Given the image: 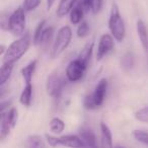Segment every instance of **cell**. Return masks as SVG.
<instances>
[{
    "label": "cell",
    "mask_w": 148,
    "mask_h": 148,
    "mask_svg": "<svg viewBox=\"0 0 148 148\" xmlns=\"http://www.w3.org/2000/svg\"><path fill=\"white\" fill-rule=\"evenodd\" d=\"M31 37L29 35H25L23 37H19L17 40L10 44L6 48V52L2 56V63H10L15 64L29 50L31 46Z\"/></svg>",
    "instance_id": "6da1fadb"
},
{
    "label": "cell",
    "mask_w": 148,
    "mask_h": 148,
    "mask_svg": "<svg viewBox=\"0 0 148 148\" xmlns=\"http://www.w3.org/2000/svg\"><path fill=\"white\" fill-rule=\"evenodd\" d=\"M108 80L103 78L97 82L91 93L87 95L83 99V107L86 110H97L103 106L108 91Z\"/></svg>",
    "instance_id": "7a4b0ae2"
},
{
    "label": "cell",
    "mask_w": 148,
    "mask_h": 148,
    "mask_svg": "<svg viewBox=\"0 0 148 148\" xmlns=\"http://www.w3.org/2000/svg\"><path fill=\"white\" fill-rule=\"evenodd\" d=\"M109 29L111 35L117 42H123L126 36V25L124 19L120 13L119 7L113 3L109 17Z\"/></svg>",
    "instance_id": "3957f363"
},
{
    "label": "cell",
    "mask_w": 148,
    "mask_h": 148,
    "mask_svg": "<svg viewBox=\"0 0 148 148\" xmlns=\"http://www.w3.org/2000/svg\"><path fill=\"white\" fill-rule=\"evenodd\" d=\"M72 40V29L69 25H64L58 31L57 36L52 44L50 56L52 59L58 58L70 45Z\"/></svg>",
    "instance_id": "277c9868"
},
{
    "label": "cell",
    "mask_w": 148,
    "mask_h": 148,
    "mask_svg": "<svg viewBox=\"0 0 148 148\" xmlns=\"http://www.w3.org/2000/svg\"><path fill=\"white\" fill-rule=\"evenodd\" d=\"M25 11L23 7H18L9 15L8 31L16 37H23L25 29Z\"/></svg>",
    "instance_id": "5b68a950"
},
{
    "label": "cell",
    "mask_w": 148,
    "mask_h": 148,
    "mask_svg": "<svg viewBox=\"0 0 148 148\" xmlns=\"http://www.w3.org/2000/svg\"><path fill=\"white\" fill-rule=\"evenodd\" d=\"M87 66L88 65L83 63L78 58L72 60L67 65L65 70V75L67 80L70 82H77V81L81 80L84 76L85 72H86Z\"/></svg>",
    "instance_id": "8992f818"
},
{
    "label": "cell",
    "mask_w": 148,
    "mask_h": 148,
    "mask_svg": "<svg viewBox=\"0 0 148 148\" xmlns=\"http://www.w3.org/2000/svg\"><path fill=\"white\" fill-rule=\"evenodd\" d=\"M64 81L57 73H52L46 80V91L52 99H59L62 95Z\"/></svg>",
    "instance_id": "52a82bcc"
},
{
    "label": "cell",
    "mask_w": 148,
    "mask_h": 148,
    "mask_svg": "<svg viewBox=\"0 0 148 148\" xmlns=\"http://www.w3.org/2000/svg\"><path fill=\"white\" fill-rule=\"evenodd\" d=\"M114 38L110 34H105L101 37L99 41V45H97V54H95V57H97V61H101L103 60L106 56H108L110 53H112L115 48V42H114Z\"/></svg>",
    "instance_id": "ba28073f"
},
{
    "label": "cell",
    "mask_w": 148,
    "mask_h": 148,
    "mask_svg": "<svg viewBox=\"0 0 148 148\" xmlns=\"http://www.w3.org/2000/svg\"><path fill=\"white\" fill-rule=\"evenodd\" d=\"M59 146H64L67 148H82L84 143L78 135H63L59 137Z\"/></svg>",
    "instance_id": "9c48e42d"
},
{
    "label": "cell",
    "mask_w": 148,
    "mask_h": 148,
    "mask_svg": "<svg viewBox=\"0 0 148 148\" xmlns=\"http://www.w3.org/2000/svg\"><path fill=\"white\" fill-rule=\"evenodd\" d=\"M136 29H137L138 37H139L140 43L143 48L144 52L148 57V27L142 19H138L136 23Z\"/></svg>",
    "instance_id": "30bf717a"
},
{
    "label": "cell",
    "mask_w": 148,
    "mask_h": 148,
    "mask_svg": "<svg viewBox=\"0 0 148 148\" xmlns=\"http://www.w3.org/2000/svg\"><path fill=\"white\" fill-rule=\"evenodd\" d=\"M101 148H114L113 134L106 123H101Z\"/></svg>",
    "instance_id": "8fae6325"
},
{
    "label": "cell",
    "mask_w": 148,
    "mask_h": 148,
    "mask_svg": "<svg viewBox=\"0 0 148 148\" xmlns=\"http://www.w3.org/2000/svg\"><path fill=\"white\" fill-rule=\"evenodd\" d=\"M78 136L81 138L82 142L84 143V146H88V147H97V137H95V133L88 128H81L79 130Z\"/></svg>",
    "instance_id": "7c38bea8"
},
{
    "label": "cell",
    "mask_w": 148,
    "mask_h": 148,
    "mask_svg": "<svg viewBox=\"0 0 148 148\" xmlns=\"http://www.w3.org/2000/svg\"><path fill=\"white\" fill-rule=\"evenodd\" d=\"M54 36V27H46L45 29L42 33L40 40L38 42V45L41 49L47 50L49 48V46L51 45L52 40H53Z\"/></svg>",
    "instance_id": "4fadbf2b"
},
{
    "label": "cell",
    "mask_w": 148,
    "mask_h": 148,
    "mask_svg": "<svg viewBox=\"0 0 148 148\" xmlns=\"http://www.w3.org/2000/svg\"><path fill=\"white\" fill-rule=\"evenodd\" d=\"M37 66H38V61L37 60H33V61H31L27 66H25V67L21 69V76H23V81H25V84L32 83L34 75H35V73H36Z\"/></svg>",
    "instance_id": "5bb4252c"
},
{
    "label": "cell",
    "mask_w": 148,
    "mask_h": 148,
    "mask_svg": "<svg viewBox=\"0 0 148 148\" xmlns=\"http://www.w3.org/2000/svg\"><path fill=\"white\" fill-rule=\"evenodd\" d=\"M78 0H61L56 10V14L58 17H63L66 14L70 13L71 9L76 5Z\"/></svg>",
    "instance_id": "9a60e30c"
},
{
    "label": "cell",
    "mask_w": 148,
    "mask_h": 148,
    "mask_svg": "<svg viewBox=\"0 0 148 148\" xmlns=\"http://www.w3.org/2000/svg\"><path fill=\"white\" fill-rule=\"evenodd\" d=\"M33 90H34V86L32 83L25 85L23 91L21 92V95H19V103L23 106L27 108L32 105V101H33Z\"/></svg>",
    "instance_id": "2e32d148"
},
{
    "label": "cell",
    "mask_w": 148,
    "mask_h": 148,
    "mask_svg": "<svg viewBox=\"0 0 148 148\" xmlns=\"http://www.w3.org/2000/svg\"><path fill=\"white\" fill-rule=\"evenodd\" d=\"M85 12L83 11V9L79 6L78 4H76L73 8L71 9L69 13L70 16V23L74 25H78L79 23H81L83 21V16H84Z\"/></svg>",
    "instance_id": "e0dca14e"
},
{
    "label": "cell",
    "mask_w": 148,
    "mask_h": 148,
    "mask_svg": "<svg viewBox=\"0 0 148 148\" xmlns=\"http://www.w3.org/2000/svg\"><path fill=\"white\" fill-rule=\"evenodd\" d=\"M25 148H47L44 139L39 135H29L25 142Z\"/></svg>",
    "instance_id": "ac0fdd59"
},
{
    "label": "cell",
    "mask_w": 148,
    "mask_h": 148,
    "mask_svg": "<svg viewBox=\"0 0 148 148\" xmlns=\"http://www.w3.org/2000/svg\"><path fill=\"white\" fill-rule=\"evenodd\" d=\"M93 47H95V43H93L92 41L87 43L86 45L81 49L80 53H79L77 58H78L79 60H81L83 63L88 65L89 61H90L91 55H92V52H93Z\"/></svg>",
    "instance_id": "d6986e66"
},
{
    "label": "cell",
    "mask_w": 148,
    "mask_h": 148,
    "mask_svg": "<svg viewBox=\"0 0 148 148\" xmlns=\"http://www.w3.org/2000/svg\"><path fill=\"white\" fill-rule=\"evenodd\" d=\"M13 66H14V64L2 63L1 69H0V85L1 86H3L9 80V78L11 76V73H12Z\"/></svg>",
    "instance_id": "ffe728a7"
},
{
    "label": "cell",
    "mask_w": 148,
    "mask_h": 148,
    "mask_svg": "<svg viewBox=\"0 0 148 148\" xmlns=\"http://www.w3.org/2000/svg\"><path fill=\"white\" fill-rule=\"evenodd\" d=\"M50 130L54 135H60L65 130V123L60 118H53L50 121Z\"/></svg>",
    "instance_id": "44dd1931"
},
{
    "label": "cell",
    "mask_w": 148,
    "mask_h": 148,
    "mask_svg": "<svg viewBox=\"0 0 148 148\" xmlns=\"http://www.w3.org/2000/svg\"><path fill=\"white\" fill-rule=\"evenodd\" d=\"M11 130H12V128L9 125V123L4 117L1 116V118H0V138H1V140L6 139L10 134Z\"/></svg>",
    "instance_id": "7402d4cb"
},
{
    "label": "cell",
    "mask_w": 148,
    "mask_h": 148,
    "mask_svg": "<svg viewBox=\"0 0 148 148\" xmlns=\"http://www.w3.org/2000/svg\"><path fill=\"white\" fill-rule=\"evenodd\" d=\"M121 66L124 70L128 71V70L132 69L134 66V55L131 52H127L125 55L122 57L121 59Z\"/></svg>",
    "instance_id": "603a6c76"
},
{
    "label": "cell",
    "mask_w": 148,
    "mask_h": 148,
    "mask_svg": "<svg viewBox=\"0 0 148 148\" xmlns=\"http://www.w3.org/2000/svg\"><path fill=\"white\" fill-rule=\"evenodd\" d=\"M132 136L139 143L148 146V131H145V130H134L133 133H132Z\"/></svg>",
    "instance_id": "cb8c5ba5"
},
{
    "label": "cell",
    "mask_w": 148,
    "mask_h": 148,
    "mask_svg": "<svg viewBox=\"0 0 148 148\" xmlns=\"http://www.w3.org/2000/svg\"><path fill=\"white\" fill-rule=\"evenodd\" d=\"M42 0H23L21 7L25 12H31L40 6Z\"/></svg>",
    "instance_id": "d4e9b609"
},
{
    "label": "cell",
    "mask_w": 148,
    "mask_h": 148,
    "mask_svg": "<svg viewBox=\"0 0 148 148\" xmlns=\"http://www.w3.org/2000/svg\"><path fill=\"white\" fill-rule=\"evenodd\" d=\"M45 27H46V21L44 19V21H42L41 23L37 25V27H36V29H35V33H34L33 43L35 46L38 45V42H39V40H40V37H41L42 33H43V31L45 29Z\"/></svg>",
    "instance_id": "484cf974"
},
{
    "label": "cell",
    "mask_w": 148,
    "mask_h": 148,
    "mask_svg": "<svg viewBox=\"0 0 148 148\" xmlns=\"http://www.w3.org/2000/svg\"><path fill=\"white\" fill-rule=\"evenodd\" d=\"M89 34V25L86 21H82L79 23L76 29V35L78 38H85L87 37Z\"/></svg>",
    "instance_id": "4316f807"
},
{
    "label": "cell",
    "mask_w": 148,
    "mask_h": 148,
    "mask_svg": "<svg viewBox=\"0 0 148 148\" xmlns=\"http://www.w3.org/2000/svg\"><path fill=\"white\" fill-rule=\"evenodd\" d=\"M135 119L142 123H148V107H144L136 112Z\"/></svg>",
    "instance_id": "83f0119b"
},
{
    "label": "cell",
    "mask_w": 148,
    "mask_h": 148,
    "mask_svg": "<svg viewBox=\"0 0 148 148\" xmlns=\"http://www.w3.org/2000/svg\"><path fill=\"white\" fill-rule=\"evenodd\" d=\"M46 141L51 147H58L59 146V137L51 134H46Z\"/></svg>",
    "instance_id": "f1b7e54d"
},
{
    "label": "cell",
    "mask_w": 148,
    "mask_h": 148,
    "mask_svg": "<svg viewBox=\"0 0 148 148\" xmlns=\"http://www.w3.org/2000/svg\"><path fill=\"white\" fill-rule=\"evenodd\" d=\"M76 4H78L85 13L91 11V0H78Z\"/></svg>",
    "instance_id": "f546056e"
},
{
    "label": "cell",
    "mask_w": 148,
    "mask_h": 148,
    "mask_svg": "<svg viewBox=\"0 0 148 148\" xmlns=\"http://www.w3.org/2000/svg\"><path fill=\"white\" fill-rule=\"evenodd\" d=\"M103 0H91V11L97 13L103 8Z\"/></svg>",
    "instance_id": "4dcf8cb0"
},
{
    "label": "cell",
    "mask_w": 148,
    "mask_h": 148,
    "mask_svg": "<svg viewBox=\"0 0 148 148\" xmlns=\"http://www.w3.org/2000/svg\"><path fill=\"white\" fill-rule=\"evenodd\" d=\"M56 0H46V4H47V10H51L52 7L54 6V4H55Z\"/></svg>",
    "instance_id": "1f68e13d"
},
{
    "label": "cell",
    "mask_w": 148,
    "mask_h": 148,
    "mask_svg": "<svg viewBox=\"0 0 148 148\" xmlns=\"http://www.w3.org/2000/svg\"><path fill=\"white\" fill-rule=\"evenodd\" d=\"M114 148H125L124 146H120V145H118V146H115Z\"/></svg>",
    "instance_id": "d6a6232c"
},
{
    "label": "cell",
    "mask_w": 148,
    "mask_h": 148,
    "mask_svg": "<svg viewBox=\"0 0 148 148\" xmlns=\"http://www.w3.org/2000/svg\"><path fill=\"white\" fill-rule=\"evenodd\" d=\"M82 148H99V147H88V146H83Z\"/></svg>",
    "instance_id": "836d02e7"
}]
</instances>
